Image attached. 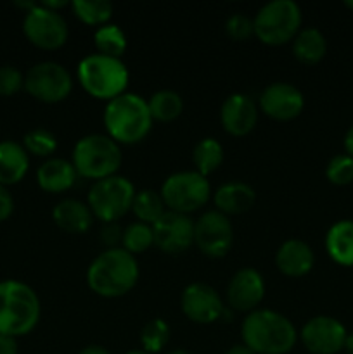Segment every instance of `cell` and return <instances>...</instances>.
<instances>
[{"label":"cell","instance_id":"1","mask_svg":"<svg viewBox=\"0 0 353 354\" xmlns=\"http://www.w3.org/2000/svg\"><path fill=\"white\" fill-rule=\"evenodd\" d=\"M241 339L255 354H287L296 346L300 332L286 315L258 308L242 320Z\"/></svg>","mask_w":353,"mask_h":354},{"label":"cell","instance_id":"2","mask_svg":"<svg viewBox=\"0 0 353 354\" xmlns=\"http://www.w3.org/2000/svg\"><path fill=\"white\" fill-rule=\"evenodd\" d=\"M141 268L137 258L123 248L106 249L87 268V286L93 294L116 299L130 292L138 282Z\"/></svg>","mask_w":353,"mask_h":354},{"label":"cell","instance_id":"3","mask_svg":"<svg viewBox=\"0 0 353 354\" xmlns=\"http://www.w3.org/2000/svg\"><path fill=\"white\" fill-rule=\"evenodd\" d=\"M102 121L106 135L120 145L142 142L154 123L147 100L134 92H125L106 102Z\"/></svg>","mask_w":353,"mask_h":354},{"label":"cell","instance_id":"4","mask_svg":"<svg viewBox=\"0 0 353 354\" xmlns=\"http://www.w3.org/2000/svg\"><path fill=\"white\" fill-rule=\"evenodd\" d=\"M42 304L38 294L19 280L0 282V335L23 337L40 322Z\"/></svg>","mask_w":353,"mask_h":354},{"label":"cell","instance_id":"5","mask_svg":"<svg viewBox=\"0 0 353 354\" xmlns=\"http://www.w3.org/2000/svg\"><path fill=\"white\" fill-rule=\"evenodd\" d=\"M76 76L82 88L90 97L106 102L127 92L130 82V71L123 59L111 57L99 52L85 55L78 62Z\"/></svg>","mask_w":353,"mask_h":354},{"label":"cell","instance_id":"6","mask_svg":"<svg viewBox=\"0 0 353 354\" xmlns=\"http://www.w3.org/2000/svg\"><path fill=\"white\" fill-rule=\"evenodd\" d=\"M71 162L78 176L97 182L118 175V169L123 162V152L121 145L116 144L109 135L90 133L75 144Z\"/></svg>","mask_w":353,"mask_h":354},{"label":"cell","instance_id":"7","mask_svg":"<svg viewBox=\"0 0 353 354\" xmlns=\"http://www.w3.org/2000/svg\"><path fill=\"white\" fill-rule=\"evenodd\" d=\"M303 23V12L294 0H270L253 17L255 37L270 47L293 41Z\"/></svg>","mask_w":353,"mask_h":354},{"label":"cell","instance_id":"8","mask_svg":"<svg viewBox=\"0 0 353 354\" xmlns=\"http://www.w3.org/2000/svg\"><path fill=\"white\" fill-rule=\"evenodd\" d=\"M135 194L137 190L127 176L113 175L92 183L87 194V204L93 218L102 223H118V220L132 211Z\"/></svg>","mask_w":353,"mask_h":354},{"label":"cell","instance_id":"9","mask_svg":"<svg viewBox=\"0 0 353 354\" xmlns=\"http://www.w3.org/2000/svg\"><path fill=\"white\" fill-rule=\"evenodd\" d=\"M159 194L166 209L189 216L190 213H196L206 206L213 190L206 176L196 169H183L166 176Z\"/></svg>","mask_w":353,"mask_h":354},{"label":"cell","instance_id":"10","mask_svg":"<svg viewBox=\"0 0 353 354\" xmlns=\"http://www.w3.org/2000/svg\"><path fill=\"white\" fill-rule=\"evenodd\" d=\"M24 90L40 102L57 104L71 93L73 78L59 62L42 61L31 66L24 75Z\"/></svg>","mask_w":353,"mask_h":354},{"label":"cell","instance_id":"11","mask_svg":"<svg viewBox=\"0 0 353 354\" xmlns=\"http://www.w3.org/2000/svg\"><path fill=\"white\" fill-rule=\"evenodd\" d=\"M23 33L31 45L42 50H57L68 41V21L61 12L35 3L33 9L24 12Z\"/></svg>","mask_w":353,"mask_h":354},{"label":"cell","instance_id":"12","mask_svg":"<svg viewBox=\"0 0 353 354\" xmlns=\"http://www.w3.org/2000/svg\"><path fill=\"white\" fill-rule=\"evenodd\" d=\"M194 245L208 258H224L234 245V227L228 216L217 209L204 211L194 221Z\"/></svg>","mask_w":353,"mask_h":354},{"label":"cell","instance_id":"13","mask_svg":"<svg viewBox=\"0 0 353 354\" xmlns=\"http://www.w3.org/2000/svg\"><path fill=\"white\" fill-rule=\"evenodd\" d=\"M346 327L334 317L317 315L301 327L300 341L311 354H338L346 341Z\"/></svg>","mask_w":353,"mask_h":354},{"label":"cell","instance_id":"14","mask_svg":"<svg viewBox=\"0 0 353 354\" xmlns=\"http://www.w3.org/2000/svg\"><path fill=\"white\" fill-rule=\"evenodd\" d=\"M180 308L187 320L199 325H210L221 320L225 304L215 287L204 282H192L182 290Z\"/></svg>","mask_w":353,"mask_h":354},{"label":"cell","instance_id":"15","mask_svg":"<svg viewBox=\"0 0 353 354\" xmlns=\"http://www.w3.org/2000/svg\"><path fill=\"white\" fill-rule=\"evenodd\" d=\"M258 109L275 121H291L305 109V95L296 85L287 82H273L262 90Z\"/></svg>","mask_w":353,"mask_h":354},{"label":"cell","instance_id":"16","mask_svg":"<svg viewBox=\"0 0 353 354\" xmlns=\"http://www.w3.org/2000/svg\"><path fill=\"white\" fill-rule=\"evenodd\" d=\"M154 245L166 254H182L194 245V221L187 214L166 213L152 225Z\"/></svg>","mask_w":353,"mask_h":354},{"label":"cell","instance_id":"17","mask_svg":"<svg viewBox=\"0 0 353 354\" xmlns=\"http://www.w3.org/2000/svg\"><path fill=\"white\" fill-rule=\"evenodd\" d=\"M265 280L256 268H241L232 275L227 286L228 308L241 313H251L258 310L265 297Z\"/></svg>","mask_w":353,"mask_h":354},{"label":"cell","instance_id":"18","mask_svg":"<svg viewBox=\"0 0 353 354\" xmlns=\"http://www.w3.org/2000/svg\"><path fill=\"white\" fill-rule=\"evenodd\" d=\"M258 104L248 93L235 92L225 97L220 109V123L232 137H246L258 123Z\"/></svg>","mask_w":353,"mask_h":354},{"label":"cell","instance_id":"19","mask_svg":"<svg viewBox=\"0 0 353 354\" xmlns=\"http://www.w3.org/2000/svg\"><path fill=\"white\" fill-rule=\"evenodd\" d=\"M275 266L282 275L289 279H301L314 270V249L301 239H287L277 249Z\"/></svg>","mask_w":353,"mask_h":354},{"label":"cell","instance_id":"20","mask_svg":"<svg viewBox=\"0 0 353 354\" xmlns=\"http://www.w3.org/2000/svg\"><path fill=\"white\" fill-rule=\"evenodd\" d=\"M215 203V209L224 213L225 216L248 213L256 203V192L249 183L241 180H230L225 182L211 194Z\"/></svg>","mask_w":353,"mask_h":354},{"label":"cell","instance_id":"21","mask_svg":"<svg viewBox=\"0 0 353 354\" xmlns=\"http://www.w3.org/2000/svg\"><path fill=\"white\" fill-rule=\"evenodd\" d=\"M76 180H78V173L68 159L48 158L37 169L38 187L48 194L68 192L75 187Z\"/></svg>","mask_w":353,"mask_h":354},{"label":"cell","instance_id":"22","mask_svg":"<svg viewBox=\"0 0 353 354\" xmlns=\"http://www.w3.org/2000/svg\"><path fill=\"white\" fill-rule=\"evenodd\" d=\"M52 220L66 234L83 235L92 228L93 214L83 201L62 199L52 209Z\"/></svg>","mask_w":353,"mask_h":354},{"label":"cell","instance_id":"23","mask_svg":"<svg viewBox=\"0 0 353 354\" xmlns=\"http://www.w3.org/2000/svg\"><path fill=\"white\" fill-rule=\"evenodd\" d=\"M30 169V154L23 144L14 140L0 142V185L19 183Z\"/></svg>","mask_w":353,"mask_h":354},{"label":"cell","instance_id":"24","mask_svg":"<svg viewBox=\"0 0 353 354\" xmlns=\"http://www.w3.org/2000/svg\"><path fill=\"white\" fill-rule=\"evenodd\" d=\"M325 251L339 266H353V220H339L329 227Z\"/></svg>","mask_w":353,"mask_h":354},{"label":"cell","instance_id":"25","mask_svg":"<svg viewBox=\"0 0 353 354\" xmlns=\"http://www.w3.org/2000/svg\"><path fill=\"white\" fill-rule=\"evenodd\" d=\"M327 54V38L318 28H301L293 38V55L303 64H317Z\"/></svg>","mask_w":353,"mask_h":354},{"label":"cell","instance_id":"26","mask_svg":"<svg viewBox=\"0 0 353 354\" xmlns=\"http://www.w3.org/2000/svg\"><path fill=\"white\" fill-rule=\"evenodd\" d=\"M149 111L154 121L172 123L183 113V99L175 90H158L147 100Z\"/></svg>","mask_w":353,"mask_h":354},{"label":"cell","instance_id":"27","mask_svg":"<svg viewBox=\"0 0 353 354\" xmlns=\"http://www.w3.org/2000/svg\"><path fill=\"white\" fill-rule=\"evenodd\" d=\"M224 145L213 137L201 138L192 149V162L194 169L203 176L211 175L217 171L224 162Z\"/></svg>","mask_w":353,"mask_h":354},{"label":"cell","instance_id":"28","mask_svg":"<svg viewBox=\"0 0 353 354\" xmlns=\"http://www.w3.org/2000/svg\"><path fill=\"white\" fill-rule=\"evenodd\" d=\"M132 213L135 214L137 221H142V223H147L152 227L166 213V206L163 203L161 194L151 189L138 190L134 197Z\"/></svg>","mask_w":353,"mask_h":354},{"label":"cell","instance_id":"29","mask_svg":"<svg viewBox=\"0 0 353 354\" xmlns=\"http://www.w3.org/2000/svg\"><path fill=\"white\" fill-rule=\"evenodd\" d=\"M93 44L99 54L111 55V57L121 59V55L127 52L128 40L125 31L118 24L107 23L99 26L93 31Z\"/></svg>","mask_w":353,"mask_h":354},{"label":"cell","instance_id":"30","mask_svg":"<svg viewBox=\"0 0 353 354\" xmlns=\"http://www.w3.org/2000/svg\"><path fill=\"white\" fill-rule=\"evenodd\" d=\"M71 9L82 23L99 28L109 23L114 7L109 0H75Z\"/></svg>","mask_w":353,"mask_h":354},{"label":"cell","instance_id":"31","mask_svg":"<svg viewBox=\"0 0 353 354\" xmlns=\"http://www.w3.org/2000/svg\"><path fill=\"white\" fill-rule=\"evenodd\" d=\"M151 245H154V234H152L151 225L142 223V221H134V223L123 228L121 248L127 252L137 256L147 251Z\"/></svg>","mask_w":353,"mask_h":354},{"label":"cell","instance_id":"32","mask_svg":"<svg viewBox=\"0 0 353 354\" xmlns=\"http://www.w3.org/2000/svg\"><path fill=\"white\" fill-rule=\"evenodd\" d=\"M172 335V328L163 318H152L141 330V349L149 354H158L166 348Z\"/></svg>","mask_w":353,"mask_h":354},{"label":"cell","instance_id":"33","mask_svg":"<svg viewBox=\"0 0 353 354\" xmlns=\"http://www.w3.org/2000/svg\"><path fill=\"white\" fill-rule=\"evenodd\" d=\"M57 145L55 135L45 128H35L23 138V147L26 149L28 154L37 158H52V154L57 151Z\"/></svg>","mask_w":353,"mask_h":354},{"label":"cell","instance_id":"34","mask_svg":"<svg viewBox=\"0 0 353 354\" xmlns=\"http://www.w3.org/2000/svg\"><path fill=\"white\" fill-rule=\"evenodd\" d=\"M325 176L334 185H350L353 182V158L350 154H336L325 166Z\"/></svg>","mask_w":353,"mask_h":354},{"label":"cell","instance_id":"35","mask_svg":"<svg viewBox=\"0 0 353 354\" xmlns=\"http://www.w3.org/2000/svg\"><path fill=\"white\" fill-rule=\"evenodd\" d=\"M225 33L228 38L235 41H244L255 35V26H253V17L246 16L242 12H235L227 17L225 21Z\"/></svg>","mask_w":353,"mask_h":354},{"label":"cell","instance_id":"36","mask_svg":"<svg viewBox=\"0 0 353 354\" xmlns=\"http://www.w3.org/2000/svg\"><path fill=\"white\" fill-rule=\"evenodd\" d=\"M24 88V75L16 66H0V95L12 97Z\"/></svg>","mask_w":353,"mask_h":354},{"label":"cell","instance_id":"37","mask_svg":"<svg viewBox=\"0 0 353 354\" xmlns=\"http://www.w3.org/2000/svg\"><path fill=\"white\" fill-rule=\"evenodd\" d=\"M121 237H123V228H120L118 223H104L102 230H100V241L107 249L121 248Z\"/></svg>","mask_w":353,"mask_h":354},{"label":"cell","instance_id":"38","mask_svg":"<svg viewBox=\"0 0 353 354\" xmlns=\"http://www.w3.org/2000/svg\"><path fill=\"white\" fill-rule=\"evenodd\" d=\"M14 211V199L10 196L9 189L3 185H0V223L6 220H9L10 214Z\"/></svg>","mask_w":353,"mask_h":354},{"label":"cell","instance_id":"39","mask_svg":"<svg viewBox=\"0 0 353 354\" xmlns=\"http://www.w3.org/2000/svg\"><path fill=\"white\" fill-rule=\"evenodd\" d=\"M17 353H19L17 339L10 337V335H0V354H17Z\"/></svg>","mask_w":353,"mask_h":354},{"label":"cell","instance_id":"40","mask_svg":"<svg viewBox=\"0 0 353 354\" xmlns=\"http://www.w3.org/2000/svg\"><path fill=\"white\" fill-rule=\"evenodd\" d=\"M343 145H345V152L353 158V124L346 130L345 138H343Z\"/></svg>","mask_w":353,"mask_h":354},{"label":"cell","instance_id":"41","mask_svg":"<svg viewBox=\"0 0 353 354\" xmlns=\"http://www.w3.org/2000/svg\"><path fill=\"white\" fill-rule=\"evenodd\" d=\"M42 6H45L51 10H55V12H61V9L68 7V2L66 0H45V2H42Z\"/></svg>","mask_w":353,"mask_h":354},{"label":"cell","instance_id":"42","mask_svg":"<svg viewBox=\"0 0 353 354\" xmlns=\"http://www.w3.org/2000/svg\"><path fill=\"white\" fill-rule=\"evenodd\" d=\"M78 354H111V351H107L104 346L90 344V346H85V348H83Z\"/></svg>","mask_w":353,"mask_h":354},{"label":"cell","instance_id":"43","mask_svg":"<svg viewBox=\"0 0 353 354\" xmlns=\"http://www.w3.org/2000/svg\"><path fill=\"white\" fill-rule=\"evenodd\" d=\"M225 354H255V353H253L248 346H244L241 342V344H234L232 348H228Z\"/></svg>","mask_w":353,"mask_h":354},{"label":"cell","instance_id":"44","mask_svg":"<svg viewBox=\"0 0 353 354\" xmlns=\"http://www.w3.org/2000/svg\"><path fill=\"white\" fill-rule=\"evenodd\" d=\"M343 349H345L346 354H353V332H348L345 341V348Z\"/></svg>","mask_w":353,"mask_h":354},{"label":"cell","instance_id":"45","mask_svg":"<svg viewBox=\"0 0 353 354\" xmlns=\"http://www.w3.org/2000/svg\"><path fill=\"white\" fill-rule=\"evenodd\" d=\"M166 354H190V353H187L185 349H173V351H170V353H166Z\"/></svg>","mask_w":353,"mask_h":354},{"label":"cell","instance_id":"46","mask_svg":"<svg viewBox=\"0 0 353 354\" xmlns=\"http://www.w3.org/2000/svg\"><path fill=\"white\" fill-rule=\"evenodd\" d=\"M125 354H149V353H145L144 349H132V351H128V353H125Z\"/></svg>","mask_w":353,"mask_h":354},{"label":"cell","instance_id":"47","mask_svg":"<svg viewBox=\"0 0 353 354\" xmlns=\"http://www.w3.org/2000/svg\"><path fill=\"white\" fill-rule=\"evenodd\" d=\"M345 6L350 7V9L353 10V0H345Z\"/></svg>","mask_w":353,"mask_h":354}]
</instances>
